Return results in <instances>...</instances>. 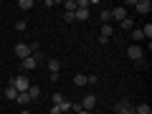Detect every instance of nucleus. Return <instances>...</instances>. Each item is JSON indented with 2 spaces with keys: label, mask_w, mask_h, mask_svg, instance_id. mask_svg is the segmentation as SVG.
I'll return each instance as SVG.
<instances>
[{
  "label": "nucleus",
  "mask_w": 152,
  "mask_h": 114,
  "mask_svg": "<svg viewBox=\"0 0 152 114\" xmlns=\"http://www.w3.org/2000/svg\"><path fill=\"white\" fill-rule=\"evenodd\" d=\"M41 61H43V53H41V51H36V53H31L28 58H23V61H20V69H23V74L33 71L38 64H41Z\"/></svg>",
  "instance_id": "1"
},
{
  "label": "nucleus",
  "mask_w": 152,
  "mask_h": 114,
  "mask_svg": "<svg viewBox=\"0 0 152 114\" xmlns=\"http://www.w3.org/2000/svg\"><path fill=\"white\" fill-rule=\"evenodd\" d=\"M74 84H76V86H86V84H89V76L86 74H76L74 76Z\"/></svg>",
  "instance_id": "13"
},
{
  "label": "nucleus",
  "mask_w": 152,
  "mask_h": 114,
  "mask_svg": "<svg viewBox=\"0 0 152 114\" xmlns=\"http://www.w3.org/2000/svg\"><path fill=\"white\" fill-rule=\"evenodd\" d=\"M46 66H48L51 74H58V71H61V61L58 58H48V64H46Z\"/></svg>",
  "instance_id": "11"
},
{
  "label": "nucleus",
  "mask_w": 152,
  "mask_h": 114,
  "mask_svg": "<svg viewBox=\"0 0 152 114\" xmlns=\"http://www.w3.org/2000/svg\"><path fill=\"white\" fill-rule=\"evenodd\" d=\"M134 10L142 13V15H147V13L152 10V3H150V0H137V3H134Z\"/></svg>",
  "instance_id": "9"
},
{
  "label": "nucleus",
  "mask_w": 152,
  "mask_h": 114,
  "mask_svg": "<svg viewBox=\"0 0 152 114\" xmlns=\"http://www.w3.org/2000/svg\"><path fill=\"white\" fill-rule=\"evenodd\" d=\"M10 84L15 86V91H18V94H26L28 89H31V79H28L26 74H18V76H13V79H10Z\"/></svg>",
  "instance_id": "3"
},
{
  "label": "nucleus",
  "mask_w": 152,
  "mask_h": 114,
  "mask_svg": "<svg viewBox=\"0 0 152 114\" xmlns=\"http://www.w3.org/2000/svg\"><path fill=\"white\" fill-rule=\"evenodd\" d=\"M28 96H31V102H38V99H41V86H33V84H31V89H28Z\"/></svg>",
  "instance_id": "12"
},
{
  "label": "nucleus",
  "mask_w": 152,
  "mask_h": 114,
  "mask_svg": "<svg viewBox=\"0 0 152 114\" xmlns=\"http://www.w3.org/2000/svg\"><path fill=\"white\" fill-rule=\"evenodd\" d=\"M134 114H152V109H150V104H137Z\"/></svg>",
  "instance_id": "17"
},
{
  "label": "nucleus",
  "mask_w": 152,
  "mask_h": 114,
  "mask_svg": "<svg viewBox=\"0 0 152 114\" xmlns=\"http://www.w3.org/2000/svg\"><path fill=\"white\" fill-rule=\"evenodd\" d=\"M13 51H15V56H18L20 61L31 56V46H28V43H15V48H13Z\"/></svg>",
  "instance_id": "6"
},
{
  "label": "nucleus",
  "mask_w": 152,
  "mask_h": 114,
  "mask_svg": "<svg viewBox=\"0 0 152 114\" xmlns=\"http://www.w3.org/2000/svg\"><path fill=\"white\" fill-rule=\"evenodd\" d=\"M140 31H142V36H145L147 41H152V23H145V26H142Z\"/></svg>",
  "instance_id": "16"
},
{
  "label": "nucleus",
  "mask_w": 152,
  "mask_h": 114,
  "mask_svg": "<svg viewBox=\"0 0 152 114\" xmlns=\"http://www.w3.org/2000/svg\"><path fill=\"white\" fill-rule=\"evenodd\" d=\"M119 28H122V31H132V28H134V20H132V18H129V15H127V18H124V20H122V23H119Z\"/></svg>",
  "instance_id": "15"
},
{
  "label": "nucleus",
  "mask_w": 152,
  "mask_h": 114,
  "mask_svg": "<svg viewBox=\"0 0 152 114\" xmlns=\"http://www.w3.org/2000/svg\"><path fill=\"white\" fill-rule=\"evenodd\" d=\"M74 114H91V112H86V109H79V112H74Z\"/></svg>",
  "instance_id": "28"
},
{
  "label": "nucleus",
  "mask_w": 152,
  "mask_h": 114,
  "mask_svg": "<svg viewBox=\"0 0 152 114\" xmlns=\"http://www.w3.org/2000/svg\"><path fill=\"white\" fill-rule=\"evenodd\" d=\"M132 41H134V43H137V41H142V38H145V36H142V31H140V28H132Z\"/></svg>",
  "instance_id": "22"
},
{
  "label": "nucleus",
  "mask_w": 152,
  "mask_h": 114,
  "mask_svg": "<svg viewBox=\"0 0 152 114\" xmlns=\"http://www.w3.org/2000/svg\"><path fill=\"white\" fill-rule=\"evenodd\" d=\"M20 114H31V112H28V109H20Z\"/></svg>",
  "instance_id": "29"
},
{
  "label": "nucleus",
  "mask_w": 152,
  "mask_h": 114,
  "mask_svg": "<svg viewBox=\"0 0 152 114\" xmlns=\"http://www.w3.org/2000/svg\"><path fill=\"white\" fill-rule=\"evenodd\" d=\"M64 20L66 23H74V13H64Z\"/></svg>",
  "instance_id": "25"
},
{
  "label": "nucleus",
  "mask_w": 152,
  "mask_h": 114,
  "mask_svg": "<svg viewBox=\"0 0 152 114\" xmlns=\"http://www.w3.org/2000/svg\"><path fill=\"white\" fill-rule=\"evenodd\" d=\"M96 102H99V99H96V94H86V96H84L79 104H81V109H86V112H94Z\"/></svg>",
  "instance_id": "4"
},
{
  "label": "nucleus",
  "mask_w": 152,
  "mask_h": 114,
  "mask_svg": "<svg viewBox=\"0 0 152 114\" xmlns=\"http://www.w3.org/2000/svg\"><path fill=\"white\" fill-rule=\"evenodd\" d=\"M74 20H89V8H76Z\"/></svg>",
  "instance_id": "10"
},
{
  "label": "nucleus",
  "mask_w": 152,
  "mask_h": 114,
  "mask_svg": "<svg viewBox=\"0 0 152 114\" xmlns=\"http://www.w3.org/2000/svg\"><path fill=\"white\" fill-rule=\"evenodd\" d=\"M91 114H104V112H91Z\"/></svg>",
  "instance_id": "30"
},
{
  "label": "nucleus",
  "mask_w": 152,
  "mask_h": 114,
  "mask_svg": "<svg viewBox=\"0 0 152 114\" xmlns=\"http://www.w3.org/2000/svg\"><path fill=\"white\" fill-rule=\"evenodd\" d=\"M112 33H114L112 23H109V26H102V31H99V43H107L109 38H112Z\"/></svg>",
  "instance_id": "8"
},
{
  "label": "nucleus",
  "mask_w": 152,
  "mask_h": 114,
  "mask_svg": "<svg viewBox=\"0 0 152 114\" xmlns=\"http://www.w3.org/2000/svg\"><path fill=\"white\" fill-rule=\"evenodd\" d=\"M5 96H8V99H13V102H15L18 91H15V86H13V84H8V86H5Z\"/></svg>",
  "instance_id": "18"
},
{
  "label": "nucleus",
  "mask_w": 152,
  "mask_h": 114,
  "mask_svg": "<svg viewBox=\"0 0 152 114\" xmlns=\"http://www.w3.org/2000/svg\"><path fill=\"white\" fill-rule=\"evenodd\" d=\"M48 114H61V109H58V107H51V109H48Z\"/></svg>",
  "instance_id": "27"
},
{
  "label": "nucleus",
  "mask_w": 152,
  "mask_h": 114,
  "mask_svg": "<svg viewBox=\"0 0 152 114\" xmlns=\"http://www.w3.org/2000/svg\"><path fill=\"white\" fill-rule=\"evenodd\" d=\"M109 13H112V20L117 23V26H119V23H122V20L127 18V8H112Z\"/></svg>",
  "instance_id": "7"
},
{
  "label": "nucleus",
  "mask_w": 152,
  "mask_h": 114,
  "mask_svg": "<svg viewBox=\"0 0 152 114\" xmlns=\"http://www.w3.org/2000/svg\"><path fill=\"white\" fill-rule=\"evenodd\" d=\"M13 28H15V31H20V33H23V31H26V28H28V23H26V20H18L15 26H13Z\"/></svg>",
  "instance_id": "24"
},
{
  "label": "nucleus",
  "mask_w": 152,
  "mask_h": 114,
  "mask_svg": "<svg viewBox=\"0 0 152 114\" xmlns=\"http://www.w3.org/2000/svg\"><path fill=\"white\" fill-rule=\"evenodd\" d=\"M15 102H18V104H23V107H26V104H31V96H28V91H26V94H18Z\"/></svg>",
  "instance_id": "20"
},
{
  "label": "nucleus",
  "mask_w": 152,
  "mask_h": 114,
  "mask_svg": "<svg viewBox=\"0 0 152 114\" xmlns=\"http://www.w3.org/2000/svg\"><path fill=\"white\" fill-rule=\"evenodd\" d=\"M86 76H89V84H96V81H99V76H96V74H86Z\"/></svg>",
  "instance_id": "26"
},
{
  "label": "nucleus",
  "mask_w": 152,
  "mask_h": 114,
  "mask_svg": "<svg viewBox=\"0 0 152 114\" xmlns=\"http://www.w3.org/2000/svg\"><path fill=\"white\" fill-rule=\"evenodd\" d=\"M127 58L134 61L137 66H145V51H142V46L140 43H132L129 48H127Z\"/></svg>",
  "instance_id": "2"
},
{
  "label": "nucleus",
  "mask_w": 152,
  "mask_h": 114,
  "mask_svg": "<svg viewBox=\"0 0 152 114\" xmlns=\"http://www.w3.org/2000/svg\"><path fill=\"white\" fill-rule=\"evenodd\" d=\"M64 8H66V13H76V0H66Z\"/></svg>",
  "instance_id": "21"
},
{
  "label": "nucleus",
  "mask_w": 152,
  "mask_h": 114,
  "mask_svg": "<svg viewBox=\"0 0 152 114\" xmlns=\"http://www.w3.org/2000/svg\"><path fill=\"white\" fill-rule=\"evenodd\" d=\"M51 102H53V107H56V104L66 102V99H64V94H61V91H53V96H51Z\"/></svg>",
  "instance_id": "23"
},
{
  "label": "nucleus",
  "mask_w": 152,
  "mask_h": 114,
  "mask_svg": "<svg viewBox=\"0 0 152 114\" xmlns=\"http://www.w3.org/2000/svg\"><path fill=\"white\" fill-rule=\"evenodd\" d=\"M114 112H117V114H134V107L124 99V102H117V104H114Z\"/></svg>",
  "instance_id": "5"
},
{
  "label": "nucleus",
  "mask_w": 152,
  "mask_h": 114,
  "mask_svg": "<svg viewBox=\"0 0 152 114\" xmlns=\"http://www.w3.org/2000/svg\"><path fill=\"white\" fill-rule=\"evenodd\" d=\"M99 18H102V23H104V26H109V23H112V13H109V8H102Z\"/></svg>",
  "instance_id": "14"
},
{
  "label": "nucleus",
  "mask_w": 152,
  "mask_h": 114,
  "mask_svg": "<svg viewBox=\"0 0 152 114\" xmlns=\"http://www.w3.org/2000/svg\"><path fill=\"white\" fill-rule=\"evenodd\" d=\"M33 5H36L33 0H18V8H20V10H31Z\"/></svg>",
  "instance_id": "19"
}]
</instances>
